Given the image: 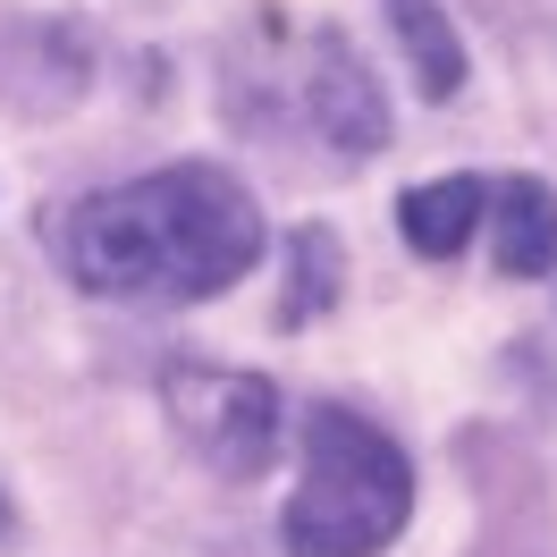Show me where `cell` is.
Listing matches in <instances>:
<instances>
[{
    "label": "cell",
    "mask_w": 557,
    "mask_h": 557,
    "mask_svg": "<svg viewBox=\"0 0 557 557\" xmlns=\"http://www.w3.org/2000/svg\"><path fill=\"white\" fill-rule=\"evenodd\" d=\"M414 516V465L347 406H321L305 422V482L287 498V557H372Z\"/></svg>",
    "instance_id": "7a4b0ae2"
},
{
    "label": "cell",
    "mask_w": 557,
    "mask_h": 557,
    "mask_svg": "<svg viewBox=\"0 0 557 557\" xmlns=\"http://www.w3.org/2000/svg\"><path fill=\"white\" fill-rule=\"evenodd\" d=\"M482 203H490L482 177H431V186H414V195L397 203V220H406V245H414V253H431V262L465 253V237H473Z\"/></svg>",
    "instance_id": "5b68a950"
},
{
    "label": "cell",
    "mask_w": 557,
    "mask_h": 557,
    "mask_svg": "<svg viewBox=\"0 0 557 557\" xmlns=\"http://www.w3.org/2000/svg\"><path fill=\"white\" fill-rule=\"evenodd\" d=\"M170 422L186 431V448L203 456L220 482H253L278 456V388L262 372H211V363H177L170 381Z\"/></svg>",
    "instance_id": "3957f363"
},
{
    "label": "cell",
    "mask_w": 557,
    "mask_h": 557,
    "mask_svg": "<svg viewBox=\"0 0 557 557\" xmlns=\"http://www.w3.org/2000/svg\"><path fill=\"white\" fill-rule=\"evenodd\" d=\"M498 262L516 278H541L557 262V195L541 177H516L498 195Z\"/></svg>",
    "instance_id": "52a82bcc"
},
{
    "label": "cell",
    "mask_w": 557,
    "mask_h": 557,
    "mask_svg": "<svg viewBox=\"0 0 557 557\" xmlns=\"http://www.w3.org/2000/svg\"><path fill=\"white\" fill-rule=\"evenodd\" d=\"M287 271H296V287H287L278 321L321 313V305L338 296V237H330V228H296V237H287Z\"/></svg>",
    "instance_id": "ba28073f"
},
{
    "label": "cell",
    "mask_w": 557,
    "mask_h": 557,
    "mask_svg": "<svg viewBox=\"0 0 557 557\" xmlns=\"http://www.w3.org/2000/svg\"><path fill=\"white\" fill-rule=\"evenodd\" d=\"M305 119L338 152H381L388 144V102L347 35H313V51H305Z\"/></svg>",
    "instance_id": "277c9868"
},
{
    "label": "cell",
    "mask_w": 557,
    "mask_h": 557,
    "mask_svg": "<svg viewBox=\"0 0 557 557\" xmlns=\"http://www.w3.org/2000/svg\"><path fill=\"white\" fill-rule=\"evenodd\" d=\"M388 26H397V42H406L414 85L431 94V102H448L456 85H465V42H456L448 9H440V0H388Z\"/></svg>",
    "instance_id": "8992f818"
},
{
    "label": "cell",
    "mask_w": 557,
    "mask_h": 557,
    "mask_svg": "<svg viewBox=\"0 0 557 557\" xmlns=\"http://www.w3.org/2000/svg\"><path fill=\"white\" fill-rule=\"evenodd\" d=\"M0 532H9V507H0Z\"/></svg>",
    "instance_id": "9c48e42d"
},
{
    "label": "cell",
    "mask_w": 557,
    "mask_h": 557,
    "mask_svg": "<svg viewBox=\"0 0 557 557\" xmlns=\"http://www.w3.org/2000/svg\"><path fill=\"white\" fill-rule=\"evenodd\" d=\"M253 253L262 211L211 161L127 177L69 220V271L119 305H203L253 271Z\"/></svg>",
    "instance_id": "6da1fadb"
}]
</instances>
